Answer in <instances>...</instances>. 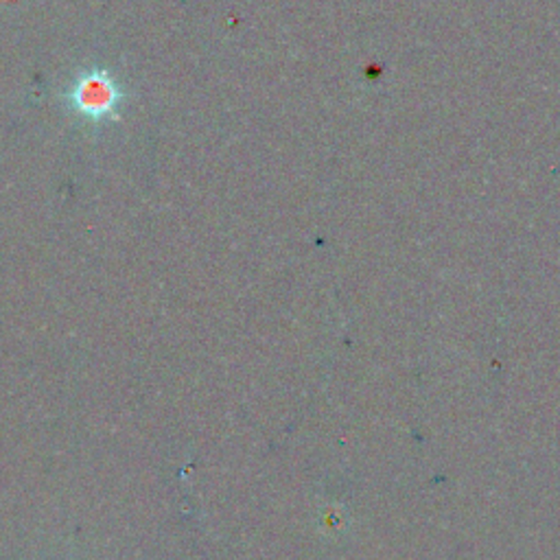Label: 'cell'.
<instances>
[{
	"instance_id": "1",
	"label": "cell",
	"mask_w": 560,
	"mask_h": 560,
	"mask_svg": "<svg viewBox=\"0 0 560 560\" xmlns=\"http://www.w3.org/2000/svg\"><path fill=\"white\" fill-rule=\"evenodd\" d=\"M72 114L90 125H105L120 118L125 90L103 66L83 68L63 94Z\"/></svg>"
}]
</instances>
